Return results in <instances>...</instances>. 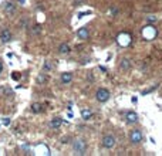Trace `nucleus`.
<instances>
[{"instance_id": "20e7f679", "label": "nucleus", "mask_w": 162, "mask_h": 156, "mask_svg": "<svg viewBox=\"0 0 162 156\" xmlns=\"http://www.w3.org/2000/svg\"><path fill=\"white\" fill-rule=\"evenodd\" d=\"M114 145H115V138H114L112 135L104 136V139H102V146H104V148L111 149V148H114Z\"/></svg>"}, {"instance_id": "1a4fd4ad", "label": "nucleus", "mask_w": 162, "mask_h": 156, "mask_svg": "<svg viewBox=\"0 0 162 156\" xmlns=\"http://www.w3.org/2000/svg\"><path fill=\"white\" fill-rule=\"evenodd\" d=\"M77 36H78L81 40H87V39H88V36H90V33H88V29H85V27L80 29V30L77 31Z\"/></svg>"}, {"instance_id": "f03ea898", "label": "nucleus", "mask_w": 162, "mask_h": 156, "mask_svg": "<svg viewBox=\"0 0 162 156\" xmlns=\"http://www.w3.org/2000/svg\"><path fill=\"white\" fill-rule=\"evenodd\" d=\"M73 149L77 155H82L84 151H85V142L82 139H77L74 143H73Z\"/></svg>"}, {"instance_id": "a211bd4d", "label": "nucleus", "mask_w": 162, "mask_h": 156, "mask_svg": "<svg viewBox=\"0 0 162 156\" xmlns=\"http://www.w3.org/2000/svg\"><path fill=\"white\" fill-rule=\"evenodd\" d=\"M3 125H4V126H9V125H10V119H9V118H4V119H3Z\"/></svg>"}, {"instance_id": "f3484780", "label": "nucleus", "mask_w": 162, "mask_h": 156, "mask_svg": "<svg viewBox=\"0 0 162 156\" xmlns=\"http://www.w3.org/2000/svg\"><path fill=\"white\" fill-rule=\"evenodd\" d=\"M43 68H44L46 71H48V70H51V68H53V65H51V63H50V61H46V63H44V65H43Z\"/></svg>"}, {"instance_id": "9d476101", "label": "nucleus", "mask_w": 162, "mask_h": 156, "mask_svg": "<svg viewBox=\"0 0 162 156\" xmlns=\"http://www.w3.org/2000/svg\"><path fill=\"white\" fill-rule=\"evenodd\" d=\"M127 121H128L129 123H135V122L138 121V115H137L134 111H129V112L127 114Z\"/></svg>"}, {"instance_id": "9b49d317", "label": "nucleus", "mask_w": 162, "mask_h": 156, "mask_svg": "<svg viewBox=\"0 0 162 156\" xmlns=\"http://www.w3.org/2000/svg\"><path fill=\"white\" fill-rule=\"evenodd\" d=\"M120 67H121L124 71H128V70L131 68V61H129L128 58H122L121 63H120Z\"/></svg>"}, {"instance_id": "6e6552de", "label": "nucleus", "mask_w": 162, "mask_h": 156, "mask_svg": "<svg viewBox=\"0 0 162 156\" xmlns=\"http://www.w3.org/2000/svg\"><path fill=\"white\" fill-rule=\"evenodd\" d=\"M73 81V74L71 73H63L61 74V82L63 84H70Z\"/></svg>"}, {"instance_id": "7ed1b4c3", "label": "nucleus", "mask_w": 162, "mask_h": 156, "mask_svg": "<svg viewBox=\"0 0 162 156\" xmlns=\"http://www.w3.org/2000/svg\"><path fill=\"white\" fill-rule=\"evenodd\" d=\"M142 132L139 131V129H134L131 133H129V141L132 142V143H139L141 141H142Z\"/></svg>"}, {"instance_id": "39448f33", "label": "nucleus", "mask_w": 162, "mask_h": 156, "mask_svg": "<svg viewBox=\"0 0 162 156\" xmlns=\"http://www.w3.org/2000/svg\"><path fill=\"white\" fill-rule=\"evenodd\" d=\"M11 40V33H10V30H7V29H4V30H1V33H0V41L1 43H9Z\"/></svg>"}, {"instance_id": "0eeeda50", "label": "nucleus", "mask_w": 162, "mask_h": 156, "mask_svg": "<svg viewBox=\"0 0 162 156\" xmlns=\"http://www.w3.org/2000/svg\"><path fill=\"white\" fill-rule=\"evenodd\" d=\"M63 125V119L61 118H53L51 121H50V126L53 128V129H57V128H60Z\"/></svg>"}, {"instance_id": "6ab92c4d", "label": "nucleus", "mask_w": 162, "mask_h": 156, "mask_svg": "<svg viewBox=\"0 0 162 156\" xmlns=\"http://www.w3.org/2000/svg\"><path fill=\"white\" fill-rule=\"evenodd\" d=\"M1 71H3V63L0 61V74H1Z\"/></svg>"}, {"instance_id": "423d86ee", "label": "nucleus", "mask_w": 162, "mask_h": 156, "mask_svg": "<svg viewBox=\"0 0 162 156\" xmlns=\"http://www.w3.org/2000/svg\"><path fill=\"white\" fill-rule=\"evenodd\" d=\"M14 11H16V6H14L13 3H7V4L4 6V13H6L7 16L14 14Z\"/></svg>"}, {"instance_id": "4468645a", "label": "nucleus", "mask_w": 162, "mask_h": 156, "mask_svg": "<svg viewBox=\"0 0 162 156\" xmlns=\"http://www.w3.org/2000/svg\"><path fill=\"white\" fill-rule=\"evenodd\" d=\"M81 117L84 118V119H90V118L92 117V112H91L90 109H87V108H85V109H82V111H81Z\"/></svg>"}, {"instance_id": "f8f14e48", "label": "nucleus", "mask_w": 162, "mask_h": 156, "mask_svg": "<svg viewBox=\"0 0 162 156\" xmlns=\"http://www.w3.org/2000/svg\"><path fill=\"white\" fill-rule=\"evenodd\" d=\"M58 51H60L61 54H68V53H70V45H68V44H66V43H63V44H60Z\"/></svg>"}, {"instance_id": "ddd939ff", "label": "nucleus", "mask_w": 162, "mask_h": 156, "mask_svg": "<svg viewBox=\"0 0 162 156\" xmlns=\"http://www.w3.org/2000/svg\"><path fill=\"white\" fill-rule=\"evenodd\" d=\"M31 111H33L34 114H39V112H41V111H43V105H41V104H39V102H34V104L31 105Z\"/></svg>"}, {"instance_id": "dca6fc26", "label": "nucleus", "mask_w": 162, "mask_h": 156, "mask_svg": "<svg viewBox=\"0 0 162 156\" xmlns=\"http://www.w3.org/2000/svg\"><path fill=\"white\" fill-rule=\"evenodd\" d=\"M47 81V75H44V74H40L39 77H37V82L39 84H43V82H46Z\"/></svg>"}, {"instance_id": "2eb2a0df", "label": "nucleus", "mask_w": 162, "mask_h": 156, "mask_svg": "<svg viewBox=\"0 0 162 156\" xmlns=\"http://www.w3.org/2000/svg\"><path fill=\"white\" fill-rule=\"evenodd\" d=\"M40 33H41L40 26H34V27L30 30V34H31V36H37V34H40Z\"/></svg>"}, {"instance_id": "f257e3e1", "label": "nucleus", "mask_w": 162, "mask_h": 156, "mask_svg": "<svg viewBox=\"0 0 162 156\" xmlns=\"http://www.w3.org/2000/svg\"><path fill=\"white\" fill-rule=\"evenodd\" d=\"M95 98H97V101H100V102H107V101L110 99V91L105 89V88H100V89L97 91V94H95Z\"/></svg>"}]
</instances>
